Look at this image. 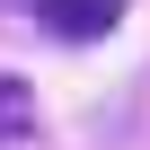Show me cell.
<instances>
[{
    "instance_id": "cell-1",
    "label": "cell",
    "mask_w": 150,
    "mask_h": 150,
    "mask_svg": "<svg viewBox=\"0 0 150 150\" xmlns=\"http://www.w3.org/2000/svg\"><path fill=\"white\" fill-rule=\"evenodd\" d=\"M35 18H44L53 44H97V35H115L124 0H35Z\"/></svg>"
},
{
    "instance_id": "cell-2",
    "label": "cell",
    "mask_w": 150,
    "mask_h": 150,
    "mask_svg": "<svg viewBox=\"0 0 150 150\" xmlns=\"http://www.w3.org/2000/svg\"><path fill=\"white\" fill-rule=\"evenodd\" d=\"M27 132H35V88L0 80V141H27Z\"/></svg>"
}]
</instances>
